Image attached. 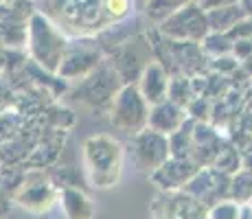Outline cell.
<instances>
[{"mask_svg": "<svg viewBox=\"0 0 252 219\" xmlns=\"http://www.w3.org/2000/svg\"><path fill=\"white\" fill-rule=\"evenodd\" d=\"M125 147L110 134H94L84 140V167L94 188H112L121 182Z\"/></svg>", "mask_w": 252, "mask_h": 219, "instance_id": "1", "label": "cell"}, {"mask_svg": "<svg viewBox=\"0 0 252 219\" xmlns=\"http://www.w3.org/2000/svg\"><path fill=\"white\" fill-rule=\"evenodd\" d=\"M66 46H68L66 33L44 13H33L29 22V51H31L33 62H37L44 70L57 75Z\"/></svg>", "mask_w": 252, "mask_h": 219, "instance_id": "2", "label": "cell"}, {"mask_svg": "<svg viewBox=\"0 0 252 219\" xmlns=\"http://www.w3.org/2000/svg\"><path fill=\"white\" fill-rule=\"evenodd\" d=\"M53 18L60 29L72 35H96L108 27L103 0H51Z\"/></svg>", "mask_w": 252, "mask_h": 219, "instance_id": "3", "label": "cell"}, {"mask_svg": "<svg viewBox=\"0 0 252 219\" xmlns=\"http://www.w3.org/2000/svg\"><path fill=\"white\" fill-rule=\"evenodd\" d=\"M121 86H123V81H121L119 72L114 70L112 62L105 57L90 75L77 81V88L72 90V99L88 105L94 112H108Z\"/></svg>", "mask_w": 252, "mask_h": 219, "instance_id": "4", "label": "cell"}, {"mask_svg": "<svg viewBox=\"0 0 252 219\" xmlns=\"http://www.w3.org/2000/svg\"><path fill=\"white\" fill-rule=\"evenodd\" d=\"M108 114L112 127L129 138V136L138 134L140 129L147 127L149 103L140 94L136 84H123L112 99V103H110Z\"/></svg>", "mask_w": 252, "mask_h": 219, "instance_id": "5", "label": "cell"}, {"mask_svg": "<svg viewBox=\"0 0 252 219\" xmlns=\"http://www.w3.org/2000/svg\"><path fill=\"white\" fill-rule=\"evenodd\" d=\"M103 60L105 51L101 48L96 35H77L75 40H68L62 64L57 68V77L66 81H79L90 75Z\"/></svg>", "mask_w": 252, "mask_h": 219, "instance_id": "6", "label": "cell"}, {"mask_svg": "<svg viewBox=\"0 0 252 219\" xmlns=\"http://www.w3.org/2000/svg\"><path fill=\"white\" fill-rule=\"evenodd\" d=\"M105 57L112 62L114 70L119 72L123 84H136L143 68L154 60V53L145 31H140L136 35L127 37L125 42H121Z\"/></svg>", "mask_w": 252, "mask_h": 219, "instance_id": "7", "label": "cell"}, {"mask_svg": "<svg viewBox=\"0 0 252 219\" xmlns=\"http://www.w3.org/2000/svg\"><path fill=\"white\" fill-rule=\"evenodd\" d=\"M156 29L164 37H169V40L197 42V44L204 40V35L211 31L208 29V20H206V11L195 0L184 4L180 9H176L173 13H169L164 20L156 24Z\"/></svg>", "mask_w": 252, "mask_h": 219, "instance_id": "8", "label": "cell"}, {"mask_svg": "<svg viewBox=\"0 0 252 219\" xmlns=\"http://www.w3.org/2000/svg\"><path fill=\"white\" fill-rule=\"evenodd\" d=\"M127 152L132 156V162L138 173L152 175L171 156L169 136L160 134V131H154L152 127H145L138 134L129 136Z\"/></svg>", "mask_w": 252, "mask_h": 219, "instance_id": "9", "label": "cell"}, {"mask_svg": "<svg viewBox=\"0 0 252 219\" xmlns=\"http://www.w3.org/2000/svg\"><path fill=\"white\" fill-rule=\"evenodd\" d=\"M57 195H60V188L51 182L48 175H44L42 171H31L24 178L22 187L18 188L16 202L27 211L42 215V213H48L55 206Z\"/></svg>", "mask_w": 252, "mask_h": 219, "instance_id": "10", "label": "cell"}, {"mask_svg": "<svg viewBox=\"0 0 252 219\" xmlns=\"http://www.w3.org/2000/svg\"><path fill=\"white\" fill-rule=\"evenodd\" d=\"M154 219H208V208L184 191H160L152 204Z\"/></svg>", "mask_w": 252, "mask_h": 219, "instance_id": "11", "label": "cell"}, {"mask_svg": "<svg viewBox=\"0 0 252 219\" xmlns=\"http://www.w3.org/2000/svg\"><path fill=\"white\" fill-rule=\"evenodd\" d=\"M182 191L211 208L221 199H230V175L220 173L213 167H200L197 173L184 184Z\"/></svg>", "mask_w": 252, "mask_h": 219, "instance_id": "12", "label": "cell"}, {"mask_svg": "<svg viewBox=\"0 0 252 219\" xmlns=\"http://www.w3.org/2000/svg\"><path fill=\"white\" fill-rule=\"evenodd\" d=\"M200 164L193 158H176L169 156L149 178L160 191H182L184 184L197 173Z\"/></svg>", "mask_w": 252, "mask_h": 219, "instance_id": "13", "label": "cell"}, {"mask_svg": "<svg viewBox=\"0 0 252 219\" xmlns=\"http://www.w3.org/2000/svg\"><path fill=\"white\" fill-rule=\"evenodd\" d=\"M169 72L164 70V66L158 60H152L140 72L136 88L140 90V94L145 96L149 105H156L160 101L167 99V90H169Z\"/></svg>", "mask_w": 252, "mask_h": 219, "instance_id": "14", "label": "cell"}, {"mask_svg": "<svg viewBox=\"0 0 252 219\" xmlns=\"http://www.w3.org/2000/svg\"><path fill=\"white\" fill-rule=\"evenodd\" d=\"M189 119L187 110L182 105L173 103V101L164 99L156 105H149V119H147V127H152L154 131H160V134L169 136L173 134L184 121Z\"/></svg>", "mask_w": 252, "mask_h": 219, "instance_id": "15", "label": "cell"}, {"mask_svg": "<svg viewBox=\"0 0 252 219\" xmlns=\"http://www.w3.org/2000/svg\"><path fill=\"white\" fill-rule=\"evenodd\" d=\"M57 202L62 204L66 219H94V202L77 187H62Z\"/></svg>", "mask_w": 252, "mask_h": 219, "instance_id": "16", "label": "cell"}, {"mask_svg": "<svg viewBox=\"0 0 252 219\" xmlns=\"http://www.w3.org/2000/svg\"><path fill=\"white\" fill-rule=\"evenodd\" d=\"M241 18H246V11L241 9L239 2L224 4V7H215V9H208L206 11L208 29L217 31V33H228Z\"/></svg>", "mask_w": 252, "mask_h": 219, "instance_id": "17", "label": "cell"}, {"mask_svg": "<svg viewBox=\"0 0 252 219\" xmlns=\"http://www.w3.org/2000/svg\"><path fill=\"white\" fill-rule=\"evenodd\" d=\"M211 167L217 169V171L224 173V175H235L237 171H241V152L230 143V140H226L224 147L220 149V154L215 156Z\"/></svg>", "mask_w": 252, "mask_h": 219, "instance_id": "18", "label": "cell"}, {"mask_svg": "<svg viewBox=\"0 0 252 219\" xmlns=\"http://www.w3.org/2000/svg\"><path fill=\"white\" fill-rule=\"evenodd\" d=\"M167 99L173 101V103L182 105L187 110V105L195 99V92H193L191 79L187 75H176L169 79V90H167Z\"/></svg>", "mask_w": 252, "mask_h": 219, "instance_id": "19", "label": "cell"}, {"mask_svg": "<svg viewBox=\"0 0 252 219\" xmlns=\"http://www.w3.org/2000/svg\"><path fill=\"white\" fill-rule=\"evenodd\" d=\"M189 2H193V0H149L143 11H145V16H147V22L158 24L160 20H164L169 13H173L176 9L184 7V4H189Z\"/></svg>", "mask_w": 252, "mask_h": 219, "instance_id": "20", "label": "cell"}, {"mask_svg": "<svg viewBox=\"0 0 252 219\" xmlns=\"http://www.w3.org/2000/svg\"><path fill=\"white\" fill-rule=\"evenodd\" d=\"M202 51L208 57H217V55H226L232 51V40L228 33H217V31H208L204 35V40L200 42Z\"/></svg>", "mask_w": 252, "mask_h": 219, "instance_id": "21", "label": "cell"}, {"mask_svg": "<svg viewBox=\"0 0 252 219\" xmlns=\"http://www.w3.org/2000/svg\"><path fill=\"white\" fill-rule=\"evenodd\" d=\"M230 199L237 204H244L252 199V173L248 171H237L230 175Z\"/></svg>", "mask_w": 252, "mask_h": 219, "instance_id": "22", "label": "cell"}, {"mask_svg": "<svg viewBox=\"0 0 252 219\" xmlns=\"http://www.w3.org/2000/svg\"><path fill=\"white\" fill-rule=\"evenodd\" d=\"M134 11L136 9H134L132 0H103V13H105V20H108V27L134 16Z\"/></svg>", "mask_w": 252, "mask_h": 219, "instance_id": "23", "label": "cell"}, {"mask_svg": "<svg viewBox=\"0 0 252 219\" xmlns=\"http://www.w3.org/2000/svg\"><path fill=\"white\" fill-rule=\"evenodd\" d=\"M239 68V62L235 60L232 53H226V55H217V57H208V70L217 72V75L230 77L232 72Z\"/></svg>", "mask_w": 252, "mask_h": 219, "instance_id": "24", "label": "cell"}, {"mask_svg": "<svg viewBox=\"0 0 252 219\" xmlns=\"http://www.w3.org/2000/svg\"><path fill=\"white\" fill-rule=\"evenodd\" d=\"M211 105L213 101L206 96H195L191 103L187 105V114L193 121H202V123H211Z\"/></svg>", "mask_w": 252, "mask_h": 219, "instance_id": "25", "label": "cell"}, {"mask_svg": "<svg viewBox=\"0 0 252 219\" xmlns=\"http://www.w3.org/2000/svg\"><path fill=\"white\" fill-rule=\"evenodd\" d=\"M208 219H239V204L232 199H221L208 208Z\"/></svg>", "mask_w": 252, "mask_h": 219, "instance_id": "26", "label": "cell"}, {"mask_svg": "<svg viewBox=\"0 0 252 219\" xmlns=\"http://www.w3.org/2000/svg\"><path fill=\"white\" fill-rule=\"evenodd\" d=\"M230 53L235 55V60L241 64L246 57L252 55V40H250V37H239V40H232V51Z\"/></svg>", "mask_w": 252, "mask_h": 219, "instance_id": "27", "label": "cell"}, {"mask_svg": "<svg viewBox=\"0 0 252 219\" xmlns=\"http://www.w3.org/2000/svg\"><path fill=\"white\" fill-rule=\"evenodd\" d=\"M228 35H230V40H239V37H250L252 40V16L241 18L228 31Z\"/></svg>", "mask_w": 252, "mask_h": 219, "instance_id": "28", "label": "cell"}, {"mask_svg": "<svg viewBox=\"0 0 252 219\" xmlns=\"http://www.w3.org/2000/svg\"><path fill=\"white\" fill-rule=\"evenodd\" d=\"M204 11L208 9H215V7H224V4H232V2H239V0H195Z\"/></svg>", "mask_w": 252, "mask_h": 219, "instance_id": "29", "label": "cell"}, {"mask_svg": "<svg viewBox=\"0 0 252 219\" xmlns=\"http://www.w3.org/2000/svg\"><path fill=\"white\" fill-rule=\"evenodd\" d=\"M241 169L252 173V147L246 149V152H241Z\"/></svg>", "mask_w": 252, "mask_h": 219, "instance_id": "30", "label": "cell"}, {"mask_svg": "<svg viewBox=\"0 0 252 219\" xmlns=\"http://www.w3.org/2000/svg\"><path fill=\"white\" fill-rule=\"evenodd\" d=\"M239 219H252V202L239 204Z\"/></svg>", "mask_w": 252, "mask_h": 219, "instance_id": "31", "label": "cell"}, {"mask_svg": "<svg viewBox=\"0 0 252 219\" xmlns=\"http://www.w3.org/2000/svg\"><path fill=\"white\" fill-rule=\"evenodd\" d=\"M241 68H244V70H246V75H248L250 77V79H252V55L250 57H246V60L244 62H241V64H239Z\"/></svg>", "mask_w": 252, "mask_h": 219, "instance_id": "32", "label": "cell"}, {"mask_svg": "<svg viewBox=\"0 0 252 219\" xmlns=\"http://www.w3.org/2000/svg\"><path fill=\"white\" fill-rule=\"evenodd\" d=\"M239 4L246 11V16H252V0H239Z\"/></svg>", "mask_w": 252, "mask_h": 219, "instance_id": "33", "label": "cell"}, {"mask_svg": "<svg viewBox=\"0 0 252 219\" xmlns=\"http://www.w3.org/2000/svg\"><path fill=\"white\" fill-rule=\"evenodd\" d=\"M132 2H134V9H136V11H143V9L147 7L149 0H132Z\"/></svg>", "mask_w": 252, "mask_h": 219, "instance_id": "34", "label": "cell"}]
</instances>
